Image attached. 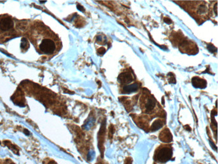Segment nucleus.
I'll use <instances>...</instances> for the list:
<instances>
[{
  "label": "nucleus",
  "instance_id": "f257e3e1",
  "mask_svg": "<svg viewBox=\"0 0 218 164\" xmlns=\"http://www.w3.org/2000/svg\"><path fill=\"white\" fill-rule=\"evenodd\" d=\"M34 35V45L40 54L52 55L58 51L57 37L46 29L40 28Z\"/></svg>",
  "mask_w": 218,
  "mask_h": 164
},
{
  "label": "nucleus",
  "instance_id": "f03ea898",
  "mask_svg": "<svg viewBox=\"0 0 218 164\" xmlns=\"http://www.w3.org/2000/svg\"><path fill=\"white\" fill-rule=\"evenodd\" d=\"M15 22L8 15L0 16V40H7L15 35Z\"/></svg>",
  "mask_w": 218,
  "mask_h": 164
},
{
  "label": "nucleus",
  "instance_id": "7ed1b4c3",
  "mask_svg": "<svg viewBox=\"0 0 218 164\" xmlns=\"http://www.w3.org/2000/svg\"><path fill=\"white\" fill-rule=\"evenodd\" d=\"M172 150L170 147L161 148L156 154V160L161 163H166L172 158Z\"/></svg>",
  "mask_w": 218,
  "mask_h": 164
},
{
  "label": "nucleus",
  "instance_id": "20e7f679",
  "mask_svg": "<svg viewBox=\"0 0 218 164\" xmlns=\"http://www.w3.org/2000/svg\"><path fill=\"white\" fill-rule=\"evenodd\" d=\"M159 139L163 143H170L172 140V135L170 130L168 129H166L160 133Z\"/></svg>",
  "mask_w": 218,
  "mask_h": 164
},
{
  "label": "nucleus",
  "instance_id": "39448f33",
  "mask_svg": "<svg viewBox=\"0 0 218 164\" xmlns=\"http://www.w3.org/2000/svg\"><path fill=\"white\" fill-rule=\"evenodd\" d=\"M192 83L193 85L196 88L204 89L207 86V82L205 79L197 77H193V78L192 79Z\"/></svg>",
  "mask_w": 218,
  "mask_h": 164
},
{
  "label": "nucleus",
  "instance_id": "423d86ee",
  "mask_svg": "<svg viewBox=\"0 0 218 164\" xmlns=\"http://www.w3.org/2000/svg\"><path fill=\"white\" fill-rule=\"evenodd\" d=\"M118 79L122 83H125V84H127V83H130V82H132L133 78L132 75L130 73L125 72V73H122L119 75L118 77Z\"/></svg>",
  "mask_w": 218,
  "mask_h": 164
},
{
  "label": "nucleus",
  "instance_id": "0eeeda50",
  "mask_svg": "<svg viewBox=\"0 0 218 164\" xmlns=\"http://www.w3.org/2000/svg\"><path fill=\"white\" fill-rule=\"evenodd\" d=\"M138 88L139 86L138 83L127 85L124 86V88H123V91H124V93L125 94H131L136 91L138 90Z\"/></svg>",
  "mask_w": 218,
  "mask_h": 164
},
{
  "label": "nucleus",
  "instance_id": "6e6552de",
  "mask_svg": "<svg viewBox=\"0 0 218 164\" xmlns=\"http://www.w3.org/2000/svg\"><path fill=\"white\" fill-rule=\"evenodd\" d=\"M156 106V101L154 98H149L145 106V108H146V112H150V111L152 110L155 108Z\"/></svg>",
  "mask_w": 218,
  "mask_h": 164
},
{
  "label": "nucleus",
  "instance_id": "1a4fd4ad",
  "mask_svg": "<svg viewBox=\"0 0 218 164\" xmlns=\"http://www.w3.org/2000/svg\"><path fill=\"white\" fill-rule=\"evenodd\" d=\"M163 122L161 121V120H157L154 122V123H152V126H151V129H150V130L151 131H156V130H158L160 129H161L162 127H163Z\"/></svg>",
  "mask_w": 218,
  "mask_h": 164
},
{
  "label": "nucleus",
  "instance_id": "9d476101",
  "mask_svg": "<svg viewBox=\"0 0 218 164\" xmlns=\"http://www.w3.org/2000/svg\"><path fill=\"white\" fill-rule=\"evenodd\" d=\"M206 11H207V8L205 5H201L199 8V10H198V12L200 13H205Z\"/></svg>",
  "mask_w": 218,
  "mask_h": 164
},
{
  "label": "nucleus",
  "instance_id": "9b49d317",
  "mask_svg": "<svg viewBox=\"0 0 218 164\" xmlns=\"http://www.w3.org/2000/svg\"><path fill=\"white\" fill-rule=\"evenodd\" d=\"M21 46H22V47L27 46V48L28 47V41L26 40V39H25V38H23V39H22Z\"/></svg>",
  "mask_w": 218,
  "mask_h": 164
},
{
  "label": "nucleus",
  "instance_id": "f8f14e48",
  "mask_svg": "<svg viewBox=\"0 0 218 164\" xmlns=\"http://www.w3.org/2000/svg\"><path fill=\"white\" fill-rule=\"evenodd\" d=\"M208 49L209 51H211L212 52H215V51H216V48L214 46H211V45H208Z\"/></svg>",
  "mask_w": 218,
  "mask_h": 164
},
{
  "label": "nucleus",
  "instance_id": "ddd939ff",
  "mask_svg": "<svg viewBox=\"0 0 218 164\" xmlns=\"http://www.w3.org/2000/svg\"><path fill=\"white\" fill-rule=\"evenodd\" d=\"M132 159H131V158H128V159L125 160V164H132Z\"/></svg>",
  "mask_w": 218,
  "mask_h": 164
},
{
  "label": "nucleus",
  "instance_id": "4468645a",
  "mask_svg": "<svg viewBox=\"0 0 218 164\" xmlns=\"http://www.w3.org/2000/svg\"><path fill=\"white\" fill-rule=\"evenodd\" d=\"M164 22H166L167 24H170L172 22L169 18H164Z\"/></svg>",
  "mask_w": 218,
  "mask_h": 164
},
{
  "label": "nucleus",
  "instance_id": "2eb2a0df",
  "mask_svg": "<svg viewBox=\"0 0 218 164\" xmlns=\"http://www.w3.org/2000/svg\"><path fill=\"white\" fill-rule=\"evenodd\" d=\"M44 2H46V1H40V3H42V4H44Z\"/></svg>",
  "mask_w": 218,
  "mask_h": 164
}]
</instances>
